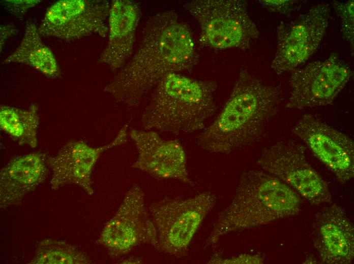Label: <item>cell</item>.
<instances>
[{"instance_id": "1", "label": "cell", "mask_w": 354, "mask_h": 264, "mask_svg": "<svg viewBox=\"0 0 354 264\" xmlns=\"http://www.w3.org/2000/svg\"><path fill=\"white\" fill-rule=\"evenodd\" d=\"M198 54L189 26L174 10L155 14L147 21L138 49L104 91L133 107L165 75L190 70Z\"/></svg>"}, {"instance_id": "2", "label": "cell", "mask_w": 354, "mask_h": 264, "mask_svg": "<svg viewBox=\"0 0 354 264\" xmlns=\"http://www.w3.org/2000/svg\"><path fill=\"white\" fill-rule=\"evenodd\" d=\"M280 90L242 69L229 97L197 143L213 153L228 154L260 140L278 112Z\"/></svg>"}, {"instance_id": "3", "label": "cell", "mask_w": 354, "mask_h": 264, "mask_svg": "<svg viewBox=\"0 0 354 264\" xmlns=\"http://www.w3.org/2000/svg\"><path fill=\"white\" fill-rule=\"evenodd\" d=\"M301 206L299 195L283 181L264 171H246L231 203L219 213L205 246L230 233L297 215Z\"/></svg>"}, {"instance_id": "4", "label": "cell", "mask_w": 354, "mask_h": 264, "mask_svg": "<svg viewBox=\"0 0 354 264\" xmlns=\"http://www.w3.org/2000/svg\"><path fill=\"white\" fill-rule=\"evenodd\" d=\"M217 83L192 79L179 73L164 76L155 86L141 119L146 129L174 135L204 129L217 107Z\"/></svg>"}, {"instance_id": "5", "label": "cell", "mask_w": 354, "mask_h": 264, "mask_svg": "<svg viewBox=\"0 0 354 264\" xmlns=\"http://www.w3.org/2000/svg\"><path fill=\"white\" fill-rule=\"evenodd\" d=\"M184 8L197 21L201 45L246 50L260 32L243 0H194Z\"/></svg>"}, {"instance_id": "6", "label": "cell", "mask_w": 354, "mask_h": 264, "mask_svg": "<svg viewBox=\"0 0 354 264\" xmlns=\"http://www.w3.org/2000/svg\"><path fill=\"white\" fill-rule=\"evenodd\" d=\"M216 202L215 194L204 191L187 199L165 197L151 205V218L157 231L155 248L175 257L184 256Z\"/></svg>"}, {"instance_id": "7", "label": "cell", "mask_w": 354, "mask_h": 264, "mask_svg": "<svg viewBox=\"0 0 354 264\" xmlns=\"http://www.w3.org/2000/svg\"><path fill=\"white\" fill-rule=\"evenodd\" d=\"M306 147L292 140H283L263 149L256 162L315 205L330 202L332 195L327 182L312 168Z\"/></svg>"}, {"instance_id": "8", "label": "cell", "mask_w": 354, "mask_h": 264, "mask_svg": "<svg viewBox=\"0 0 354 264\" xmlns=\"http://www.w3.org/2000/svg\"><path fill=\"white\" fill-rule=\"evenodd\" d=\"M329 5L321 3L277 28V49L271 68L278 75L292 72L318 48L328 27Z\"/></svg>"}, {"instance_id": "9", "label": "cell", "mask_w": 354, "mask_h": 264, "mask_svg": "<svg viewBox=\"0 0 354 264\" xmlns=\"http://www.w3.org/2000/svg\"><path fill=\"white\" fill-rule=\"evenodd\" d=\"M352 76L351 69L336 53L323 60L294 70L290 78L291 92L286 107L302 110L331 104Z\"/></svg>"}, {"instance_id": "10", "label": "cell", "mask_w": 354, "mask_h": 264, "mask_svg": "<svg viewBox=\"0 0 354 264\" xmlns=\"http://www.w3.org/2000/svg\"><path fill=\"white\" fill-rule=\"evenodd\" d=\"M97 242L116 257L141 244L156 246L157 231L147 211L144 194L134 185L126 193L118 210L104 227Z\"/></svg>"}, {"instance_id": "11", "label": "cell", "mask_w": 354, "mask_h": 264, "mask_svg": "<svg viewBox=\"0 0 354 264\" xmlns=\"http://www.w3.org/2000/svg\"><path fill=\"white\" fill-rule=\"evenodd\" d=\"M110 4L105 0H61L47 10L38 27L41 36L72 41L108 35Z\"/></svg>"}, {"instance_id": "12", "label": "cell", "mask_w": 354, "mask_h": 264, "mask_svg": "<svg viewBox=\"0 0 354 264\" xmlns=\"http://www.w3.org/2000/svg\"><path fill=\"white\" fill-rule=\"evenodd\" d=\"M292 132L341 184L353 178L354 143L347 135L309 114L297 121Z\"/></svg>"}, {"instance_id": "13", "label": "cell", "mask_w": 354, "mask_h": 264, "mask_svg": "<svg viewBox=\"0 0 354 264\" xmlns=\"http://www.w3.org/2000/svg\"><path fill=\"white\" fill-rule=\"evenodd\" d=\"M130 138L138 152L131 167L161 179H175L193 185L185 152L176 140H165L156 132L133 129Z\"/></svg>"}, {"instance_id": "14", "label": "cell", "mask_w": 354, "mask_h": 264, "mask_svg": "<svg viewBox=\"0 0 354 264\" xmlns=\"http://www.w3.org/2000/svg\"><path fill=\"white\" fill-rule=\"evenodd\" d=\"M314 246L321 261L348 264L354 257V228L345 210L333 204L318 211L312 219Z\"/></svg>"}, {"instance_id": "15", "label": "cell", "mask_w": 354, "mask_h": 264, "mask_svg": "<svg viewBox=\"0 0 354 264\" xmlns=\"http://www.w3.org/2000/svg\"><path fill=\"white\" fill-rule=\"evenodd\" d=\"M112 141L99 147H93L81 141L67 142L57 153L50 157L47 163L52 170L51 188L57 190L67 184H76L88 194L94 190L91 175L94 166L104 151L116 146Z\"/></svg>"}, {"instance_id": "16", "label": "cell", "mask_w": 354, "mask_h": 264, "mask_svg": "<svg viewBox=\"0 0 354 264\" xmlns=\"http://www.w3.org/2000/svg\"><path fill=\"white\" fill-rule=\"evenodd\" d=\"M140 10L137 3L114 0L108 16V40L98 61L114 71L124 66L132 53Z\"/></svg>"}, {"instance_id": "17", "label": "cell", "mask_w": 354, "mask_h": 264, "mask_svg": "<svg viewBox=\"0 0 354 264\" xmlns=\"http://www.w3.org/2000/svg\"><path fill=\"white\" fill-rule=\"evenodd\" d=\"M47 160L44 154L32 153L13 158L1 170V208L18 204L45 180Z\"/></svg>"}, {"instance_id": "18", "label": "cell", "mask_w": 354, "mask_h": 264, "mask_svg": "<svg viewBox=\"0 0 354 264\" xmlns=\"http://www.w3.org/2000/svg\"><path fill=\"white\" fill-rule=\"evenodd\" d=\"M41 36L34 21H27L19 45L3 63H22L49 77H58L60 71L57 61L51 50L42 42Z\"/></svg>"}, {"instance_id": "19", "label": "cell", "mask_w": 354, "mask_h": 264, "mask_svg": "<svg viewBox=\"0 0 354 264\" xmlns=\"http://www.w3.org/2000/svg\"><path fill=\"white\" fill-rule=\"evenodd\" d=\"M39 124L38 106L31 105L27 109L2 106L0 108V127L20 145L35 148L38 144Z\"/></svg>"}, {"instance_id": "20", "label": "cell", "mask_w": 354, "mask_h": 264, "mask_svg": "<svg viewBox=\"0 0 354 264\" xmlns=\"http://www.w3.org/2000/svg\"><path fill=\"white\" fill-rule=\"evenodd\" d=\"M91 260L75 246L62 240L45 239L38 244L31 264H87Z\"/></svg>"}, {"instance_id": "21", "label": "cell", "mask_w": 354, "mask_h": 264, "mask_svg": "<svg viewBox=\"0 0 354 264\" xmlns=\"http://www.w3.org/2000/svg\"><path fill=\"white\" fill-rule=\"evenodd\" d=\"M334 9L340 19L341 31L344 40L347 42L351 50L354 48V1H335L332 3Z\"/></svg>"}, {"instance_id": "22", "label": "cell", "mask_w": 354, "mask_h": 264, "mask_svg": "<svg viewBox=\"0 0 354 264\" xmlns=\"http://www.w3.org/2000/svg\"><path fill=\"white\" fill-rule=\"evenodd\" d=\"M264 258L260 254L243 253L230 257H223L217 253L212 255L209 260L210 264H261Z\"/></svg>"}, {"instance_id": "23", "label": "cell", "mask_w": 354, "mask_h": 264, "mask_svg": "<svg viewBox=\"0 0 354 264\" xmlns=\"http://www.w3.org/2000/svg\"><path fill=\"white\" fill-rule=\"evenodd\" d=\"M260 4L268 11L284 15H290L298 7L297 0H260Z\"/></svg>"}, {"instance_id": "24", "label": "cell", "mask_w": 354, "mask_h": 264, "mask_svg": "<svg viewBox=\"0 0 354 264\" xmlns=\"http://www.w3.org/2000/svg\"><path fill=\"white\" fill-rule=\"evenodd\" d=\"M39 0H6L4 6L7 11L18 18H22L27 11L40 3Z\"/></svg>"}, {"instance_id": "25", "label": "cell", "mask_w": 354, "mask_h": 264, "mask_svg": "<svg viewBox=\"0 0 354 264\" xmlns=\"http://www.w3.org/2000/svg\"><path fill=\"white\" fill-rule=\"evenodd\" d=\"M17 32L16 26L13 24L1 25L0 26V48L2 52L6 41Z\"/></svg>"}]
</instances>
